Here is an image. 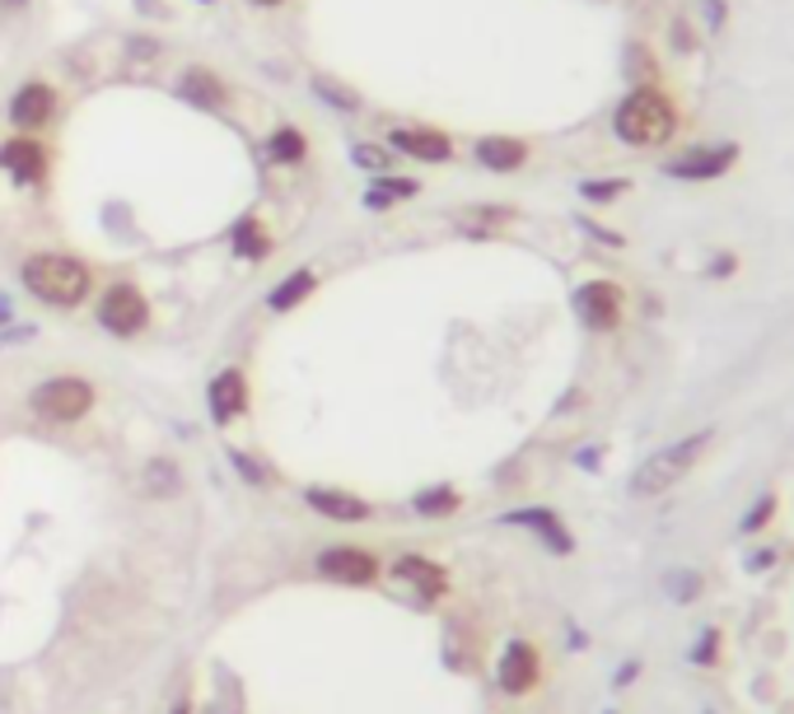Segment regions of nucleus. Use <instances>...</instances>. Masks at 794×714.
<instances>
[{"mask_svg": "<svg viewBox=\"0 0 794 714\" xmlns=\"http://www.w3.org/2000/svg\"><path fill=\"white\" fill-rule=\"evenodd\" d=\"M19 281L33 294L37 304L47 309H79L94 290V271L66 252H33L24 267H19Z\"/></svg>", "mask_w": 794, "mask_h": 714, "instance_id": "nucleus-1", "label": "nucleus"}, {"mask_svg": "<svg viewBox=\"0 0 794 714\" xmlns=\"http://www.w3.org/2000/svg\"><path fill=\"white\" fill-rule=\"evenodd\" d=\"M0 169H6L14 183L37 187L47 177V169H52V154H47V145L37 141V136H10V141L0 145Z\"/></svg>", "mask_w": 794, "mask_h": 714, "instance_id": "nucleus-9", "label": "nucleus"}, {"mask_svg": "<svg viewBox=\"0 0 794 714\" xmlns=\"http://www.w3.org/2000/svg\"><path fill=\"white\" fill-rule=\"evenodd\" d=\"M776 513V495H762L758 505H752V513L743 519V532H758V528H766V519Z\"/></svg>", "mask_w": 794, "mask_h": 714, "instance_id": "nucleus-29", "label": "nucleus"}, {"mask_svg": "<svg viewBox=\"0 0 794 714\" xmlns=\"http://www.w3.org/2000/svg\"><path fill=\"white\" fill-rule=\"evenodd\" d=\"M580 225H584V234H593V238H599V244H612V248H622V238L612 234V229H599V225H589V220H580Z\"/></svg>", "mask_w": 794, "mask_h": 714, "instance_id": "nucleus-32", "label": "nucleus"}, {"mask_svg": "<svg viewBox=\"0 0 794 714\" xmlns=\"http://www.w3.org/2000/svg\"><path fill=\"white\" fill-rule=\"evenodd\" d=\"M388 150L407 154V159H421V164H449L453 159V141L444 131H430V127H393Z\"/></svg>", "mask_w": 794, "mask_h": 714, "instance_id": "nucleus-12", "label": "nucleus"}, {"mask_svg": "<svg viewBox=\"0 0 794 714\" xmlns=\"http://www.w3.org/2000/svg\"><path fill=\"white\" fill-rule=\"evenodd\" d=\"M543 678V653L533 649L528 640H509L501 663H495V682H501L505 696H528Z\"/></svg>", "mask_w": 794, "mask_h": 714, "instance_id": "nucleus-8", "label": "nucleus"}, {"mask_svg": "<svg viewBox=\"0 0 794 714\" xmlns=\"http://www.w3.org/2000/svg\"><path fill=\"white\" fill-rule=\"evenodd\" d=\"M612 131H618V141H626L635 150H654V145L673 141L678 108H673V98L659 85H635L618 104V112H612Z\"/></svg>", "mask_w": 794, "mask_h": 714, "instance_id": "nucleus-2", "label": "nucleus"}, {"mask_svg": "<svg viewBox=\"0 0 794 714\" xmlns=\"http://www.w3.org/2000/svg\"><path fill=\"white\" fill-rule=\"evenodd\" d=\"M472 159L491 173H519L528 164V141H519V136H482L472 145Z\"/></svg>", "mask_w": 794, "mask_h": 714, "instance_id": "nucleus-14", "label": "nucleus"}, {"mask_svg": "<svg viewBox=\"0 0 794 714\" xmlns=\"http://www.w3.org/2000/svg\"><path fill=\"white\" fill-rule=\"evenodd\" d=\"M575 313H580V323L589 332H612L626 313V294L612 281H584L575 290Z\"/></svg>", "mask_w": 794, "mask_h": 714, "instance_id": "nucleus-7", "label": "nucleus"}, {"mask_svg": "<svg viewBox=\"0 0 794 714\" xmlns=\"http://www.w3.org/2000/svg\"><path fill=\"white\" fill-rule=\"evenodd\" d=\"M229 463H234L238 472H244V476H248V482H253V486H267V472H262V467H257V463L248 458V453H234V448H229Z\"/></svg>", "mask_w": 794, "mask_h": 714, "instance_id": "nucleus-30", "label": "nucleus"}, {"mask_svg": "<svg viewBox=\"0 0 794 714\" xmlns=\"http://www.w3.org/2000/svg\"><path fill=\"white\" fill-rule=\"evenodd\" d=\"M626 192H631L626 177H584L580 183V196L589 206H608V202H618V196H626Z\"/></svg>", "mask_w": 794, "mask_h": 714, "instance_id": "nucleus-26", "label": "nucleus"}, {"mask_svg": "<svg viewBox=\"0 0 794 714\" xmlns=\"http://www.w3.org/2000/svg\"><path fill=\"white\" fill-rule=\"evenodd\" d=\"M141 482H146V495H159V500H169V495L183 490V472H178L173 458H150L146 472H141Z\"/></svg>", "mask_w": 794, "mask_h": 714, "instance_id": "nucleus-24", "label": "nucleus"}, {"mask_svg": "<svg viewBox=\"0 0 794 714\" xmlns=\"http://www.w3.org/2000/svg\"><path fill=\"white\" fill-rule=\"evenodd\" d=\"M706 448H710V430L687 434V440L668 444L659 453H650V458L635 467V476H631V495H664V490H673L691 467L701 463Z\"/></svg>", "mask_w": 794, "mask_h": 714, "instance_id": "nucleus-3", "label": "nucleus"}, {"mask_svg": "<svg viewBox=\"0 0 794 714\" xmlns=\"http://www.w3.org/2000/svg\"><path fill=\"white\" fill-rule=\"evenodd\" d=\"M267 159H271V164H281V169H300L304 159H309L304 131L300 127H276L267 136Z\"/></svg>", "mask_w": 794, "mask_h": 714, "instance_id": "nucleus-22", "label": "nucleus"}, {"mask_svg": "<svg viewBox=\"0 0 794 714\" xmlns=\"http://www.w3.org/2000/svg\"><path fill=\"white\" fill-rule=\"evenodd\" d=\"M173 714H192V701L183 696V701H178V705H173Z\"/></svg>", "mask_w": 794, "mask_h": 714, "instance_id": "nucleus-36", "label": "nucleus"}, {"mask_svg": "<svg viewBox=\"0 0 794 714\" xmlns=\"http://www.w3.org/2000/svg\"><path fill=\"white\" fill-rule=\"evenodd\" d=\"M202 6H215V0H202Z\"/></svg>", "mask_w": 794, "mask_h": 714, "instance_id": "nucleus-38", "label": "nucleus"}, {"mask_svg": "<svg viewBox=\"0 0 794 714\" xmlns=\"http://www.w3.org/2000/svg\"><path fill=\"white\" fill-rule=\"evenodd\" d=\"M178 94H183L187 104L206 108V112H221V108L229 104L225 79L215 75V71H206V66H187V71H183V79H178Z\"/></svg>", "mask_w": 794, "mask_h": 714, "instance_id": "nucleus-16", "label": "nucleus"}, {"mask_svg": "<svg viewBox=\"0 0 794 714\" xmlns=\"http://www.w3.org/2000/svg\"><path fill=\"white\" fill-rule=\"evenodd\" d=\"M351 159H355V164H361L365 173H374V177L393 173V150H388V145H355Z\"/></svg>", "mask_w": 794, "mask_h": 714, "instance_id": "nucleus-28", "label": "nucleus"}, {"mask_svg": "<svg viewBox=\"0 0 794 714\" xmlns=\"http://www.w3.org/2000/svg\"><path fill=\"white\" fill-rule=\"evenodd\" d=\"M318 574L336 584H374L379 580V555H369L365 547H328L318 555Z\"/></svg>", "mask_w": 794, "mask_h": 714, "instance_id": "nucleus-11", "label": "nucleus"}, {"mask_svg": "<svg viewBox=\"0 0 794 714\" xmlns=\"http://www.w3.org/2000/svg\"><path fill=\"white\" fill-rule=\"evenodd\" d=\"M24 6H29V0H6V10H24Z\"/></svg>", "mask_w": 794, "mask_h": 714, "instance_id": "nucleus-37", "label": "nucleus"}, {"mask_svg": "<svg viewBox=\"0 0 794 714\" xmlns=\"http://www.w3.org/2000/svg\"><path fill=\"white\" fill-rule=\"evenodd\" d=\"M94 317H98V327L112 332V336H141L150 327V304H146V294L136 285L117 281V285H108L104 294H98Z\"/></svg>", "mask_w": 794, "mask_h": 714, "instance_id": "nucleus-5", "label": "nucleus"}, {"mask_svg": "<svg viewBox=\"0 0 794 714\" xmlns=\"http://www.w3.org/2000/svg\"><path fill=\"white\" fill-rule=\"evenodd\" d=\"M701 10L710 19V29H725V0H701Z\"/></svg>", "mask_w": 794, "mask_h": 714, "instance_id": "nucleus-31", "label": "nucleus"}, {"mask_svg": "<svg viewBox=\"0 0 794 714\" xmlns=\"http://www.w3.org/2000/svg\"><path fill=\"white\" fill-rule=\"evenodd\" d=\"M733 271V257L725 252V257H715V267H710V275H729Z\"/></svg>", "mask_w": 794, "mask_h": 714, "instance_id": "nucleus-33", "label": "nucleus"}, {"mask_svg": "<svg viewBox=\"0 0 794 714\" xmlns=\"http://www.w3.org/2000/svg\"><path fill=\"white\" fill-rule=\"evenodd\" d=\"M29 407L43 415V421L56 425H71V421H85L89 407H94V383L89 379H75V374H62V379H47L37 383Z\"/></svg>", "mask_w": 794, "mask_h": 714, "instance_id": "nucleus-4", "label": "nucleus"}, {"mask_svg": "<svg viewBox=\"0 0 794 714\" xmlns=\"http://www.w3.org/2000/svg\"><path fill=\"white\" fill-rule=\"evenodd\" d=\"M313 290H318V275H313L309 267H300V271H290L281 285H271L267 309H271V313H290V309H300Z\"/></svg>", "mask_w": 794, "mask_h": 714, "instance_id": "nucleus-20", "label": "nucleus"}, {"mask_svg": "<svg viewBox=\"0 0 794 714\" xmlns=\"http://www.w3.org/2000/svg\"><path fill=\"white\" fill-rule=\"evenodd\" d=\"M52 117H56V89L47 79H24L10 98V122L24 136H33V131H43Z\"/></svg>", "mask_w": 794, "mask_h": 714, "instance_id": "nucleus-10", "label": "nucleus"}, {"mask_svg": "<svg viewBox=\"0 0 794 714\" xmlns=\"http://www.w3.org/2000/svg\"><path fill=\"white\" fill-rule=\"evenodd\" d=\"M509 220V210H495V206H482V210H463L459 215V225L472 234V238H491L495 225H505Z\"/></svg>", "mask_w": 794, "mask_h": 714, "instance_id": "nucleus-27", "label": "nucleus"}, {"mask_svg": "<svg viewBox=\"0 0 794 714\" xmlns=\"http://www.w3.org/2000/svg\"><path fill=\"white\" fill-rule=\"evenodd\" d=\"M309 89L323 98V104H332L336 112H355V108H361V94L346 89V85H336V79H328V75H313V79H309Z\"/></svg>", "mask_w": 794, "mask_h": 714, "instance_id": "nucleus-25", "label": "nucleus"}, {"mask_svg": "<svg viewBox=\"0 0 794 714\" xmlns=\"http://www.w3.org/2000/svg\"><path fill=\"white\" fill-rule=\"evenodd\" d=\"M397 580H407L411 588H421L426 598H444V593H449L444 570L434 565V561H426V555H403V561H397Z\"/></svg>", "mask_w": 794, "mask_h": 714, "instance_id": "nucleus-18", "label": "nucleus"}, {"mask_svg": "<svg viewBox=\"0 0 794 714\" xmlns=\"http://www.w3.org/2000/svg\"><path fill=\"white\" fill-rule=\"evenodd\" d=\"M505 523H519V528H533L538 532V538L551 547V551H570L575 542H570V532L561 528V519H556L551 509H514V513H505Z\"/></svg>", "mask_w": 794, "mask_h": 714, "instance_id": "nucleus-17", "label": "nucleus"}, {"mask_svg": "<svg viewBox=\"0 0 794 714\" xmlns=\"http://www.w3.org/2000/svg\"><path fill=\"white\" fill-rule=\"evenodd\" d=\"M733 164H739V145H697L678 159H664V173L678 177V183H710V177H725Z\"/></svg>", "mask_w": 794, "mask_h": 714, "instance_id": "nucleus-6", "label": "nucleus"}, {"mask_svg": "<svg viewBox=\"0 0 794 714\" xmlns=\"http://www.w3.org/2000/svg\"><path fill=\"white\" fill-rule=\"evenodd\" d=\"M10 317H14V304L6 300V294H0V327H6V323H10Z\"/></svg>", "mask_w": 794, "mask_h": 714, "instance_id": "nucleus-34", "label": "nucleus"}, {"mask_svg": "<svg viewBox=\"0 0 794 714\" xmlns=\"http://www.w3.org/2000/svg\"><path fill=\"white\" fill-rule=\"evenodd\" d=\"M229 248H234V257H244V262H262V257L271 252V234L262 229L257 215H244V220L234 225V234H229Z\"/></svg>", "mask_w": 794, "mask_h": 714, "instance_id": "nucleus-21", "label": "nucleus"}, {"mask_svg": "<svg viewBox=\"0 0 794 714\" xmlns=\"http://www.w3.org/2000/svg\"><path fill=\"white\" fill-rule=\"evenodd\" d=\"M463 505V495L453 486H430V490H416L411 495V509L421 513V519H449L453 509Z\"/></svg>", "mask_w": 794, "mask_h": 714, "instance_id": "nucleus-23", "label": "nucleus"}, {"mask_svg": "<svg viewBox=\"0 0 794 714\" xmlns=\"http://www.w3.org/2000/svg\"><path fill=\"white\" fill-rule=\"evenodd\" d=\"M304 500H309L313 513H323L328 523H365L369 519V505L361 500V495H351V490L313 486V490H304Z\"/></svg>", "mask_w": 794, "mask_h": 714, "instance_id": "nucleus-15", "label": "nucleus"}, {"mask_svg": "<svg viewBox=\"0 0 794 714\" xmlns=\"http://www.w3.org/2000/svg\"><path fill=\"white\" fill-rule=\"evenodd\" d=\"M411 196H421V183L416 177H397V173H379L365 192V206L369 210H388V206H403Z\"/></svg>", "mask_w": 794, "mask_h": 714, "instance_id": "nucleus-19", "label": "nucleus"}, {"mask_svg": "<svg viewBox=\"0 0 794 714\" xmlns=\"http://www.w3.org/2000/svg\"><path fill=\"white\" fill-rule=\"evenodd\" d=\"M206 407H211V421L215 425H229L234 415L248 411V379L238 369H221L206 388Z\"/></svg>", "mask_w": 794, "mask_h": 714, "instance_id": "nucleus-13", "label": "nucleus"}, {"mask_svg": "<svg viewBox=\"0 0 794 714\" xmlns=\"http://www.w3.org/2000/svg\"><path fill=\"white\" fill-rule=\"evenodd\" d=\"M248 6H257V10H276L281 0H248Z\"/></svg>", "mask_w": 794, "mask_h": 714, "instance_id": "nucleus-35", "label": "nucleus"}]
</instances>
